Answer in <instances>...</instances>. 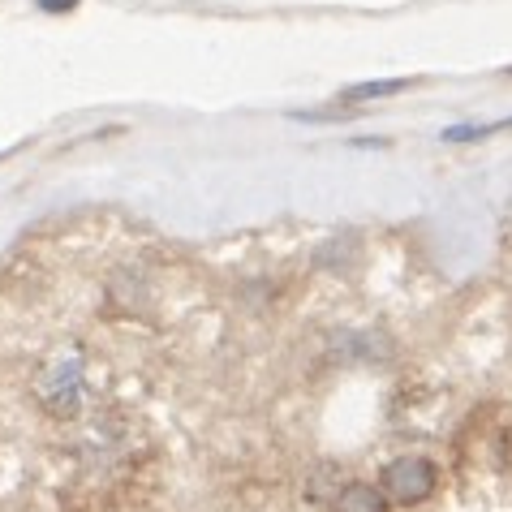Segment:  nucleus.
I'll use <instances>...</instances> for the list:
<instances>
[{"instance_id": "f257e3e1", "label": "nucleus", "mask_w": 512, "mask_h": 512, "mask_svg": "<svg viewBox=\"0 0 512 512\" xmlns=\"http://www.w3.org/2000/svg\"><path fill=\"white\" fill-rule=\"evenodd\" d=\"M435 482H439V469L426 457H396L379 474V487L392 504H422L435 491Z\"/></svg>"}, {"instance_id": "f03ea898", "label": "nucleus", "mask_w": 512, "mask_h": 512, "mask_svg": "<svg viewBox=\"0 0 512 512\" xmlns=\"http://www.w3.org/2000/svg\"><path fill=\"white\" fill-rule=\"evenodd\" d=\"M336 512H388V495L383 487H371V482H349V487L336 491Z\"/></svg>"}, {"instance_id": "7ed1b4c3", "label": "nucleus", "mask_w": 512, "mask_h": 512, "mask_svg": "<svg viewBox=\"0 0 512 512\" xmlns=\"http://www.w3.org/2000/svg\"><path fill=\"white\" fill-rule=\"evenodd\" d=\"M409 82L405 78H383V82H358V87H349L345 95V104H362V99H383V95H396V91H405Z\"/></svg>"}, {"instance_id": "20e7f679", "label": "nucleus", "mask_w": 512, "mask_h": 512, "mask_svg": "<svg viewBox=\"0 0 512 512\" xmlns=\"http://www.w3.org/2000/svg\"><path fill=\"white\" fill-rule=\"evenodd\" d=\"M512 121H495V125H457V130H444L448 142H474V138H487L495 130H508Z\"/></svg>"}, {"instance_id": "39448f33", "label": "nucleus", "mask_w": 512, "mask_h": 512, "mask_svg": "<svg viewBox=\"0 0 512 512\" xmlns=\"http://www.w3.org/2000/svg\"><path fill=\"white\" fill-rule=\"evenodd\" d=\"M78 0H39V9H48V13H69Z\"/></svg>"}]
</instances>
